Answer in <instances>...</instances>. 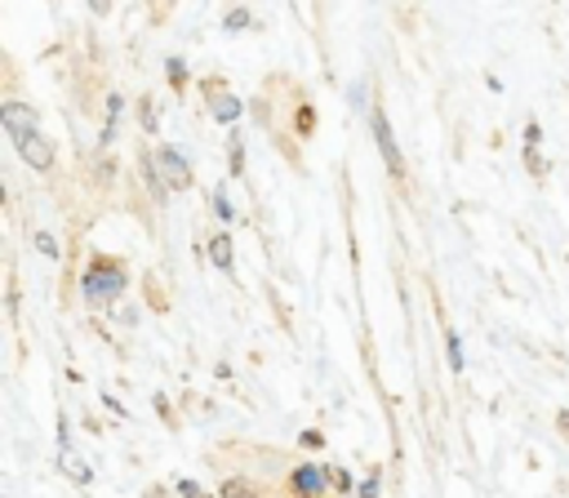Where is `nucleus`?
Wrapping results in <instances>:
<instances>
[{
  "label": "nucleus",
  "mask_w": 569,
  "mask_h": 498,
  "mask_svg": "<svg viewBox=\"0 0 569 498\" xmlns=\"http://www.w3.org/2000/svg\"><path fill=\"white\" fill-rule=\"evenodd\" d=\"M129 262L120 258V253H107V249H89V258H84V267H80V302L93 311V316H111L120 302H124V293H129Z\"/></svg>",
  "instance_id": "f257e3e1"
},
{
  "label": "nucleus",
  "mask_w": 569,
  "mask_h": 498,
  "mask_svg": "<svg viewBox=\"0 0 569 498\" xmlns=\"http://www.w3.org/2000/svg\"><path fill=\"white\" fill-rule=\"evenodd\" d=\"M369 133H373V147H378V156H382V165H387V178H391L405 196H413L409 160H405V151H400V142H396V129H391V120H387V107H382V89H378V84H373V107H369Z\"/></svg>",
  "instance_id": "f03ea898"
},
{
  "label": "nucleus",
  "mask_w": 569,
  "mask_h": 498,
  "mask_svg": "<svg viewBox=\"0 0 569 498\" xmlns=\"http://www.w3.org/2000/svg\"><path fill=\"white\" fill-rule=\"evenodd\" d=\"M80 182H84V191L93 196V205H107V200H116V191H120V182H124L120 156H116V151H93V156L84 160V173H80Z\"/></svg>",
  "instance_id": "7ed1b4c3"
},
{
  "label": "nucleus",
  "mask_w": 569,
  "mask_h": 498,
  "mask_svg": "<svg viewBox=\"0 0 569 498\" xmlns=\"http://www.w3.org/2000/svg\"><path fill=\"white\" fill-rule=\"evenodd\" d=\"M284 494L289 498H329L333 485H329V462H316V458H302L284 471Z\"/></svg>",
  "instance_id": "20e7f679"
},
{
  "label": "nucleus",
  "mask_w": 569,
  "mask_h": 498,
  "mask_svg": "<svg viewBox=\"0 0 569 498\" xmlns=\"http://www.w3.org/2000/svg\"><path fill=\"white\" fill-rule=\"evenodd\" d=\"M156 165H160V178L173 196H187L196 187V169H191L187 151H178L173 142H156Z\"/></svg>",
  "instance_id": "39448f33"
},
{
  "label": "nucleus",
  "mask_w": 569,
  "mask_h": 498,
  "mask_svg": "<svg viewBox=\"0 0 569 498\" xmlns=\"http://www.w3.org/2000/svg\"><path fill=\"white\" fill-rule=\"evenodd\" d=\"M0 124H4L9 142L18 147V142H27L31 133H40V111H36V102H27V98H0Z\"/></svg>",
  "instance_id": "423d86ee"
},
{
  "label": "nucleus",
  "mask_w": 569,
  "mask_h": 498,
  "mask_svg": "<svg viewBox=\"0 0 569 498\" xmlns=\"http://www.w3.org/2000/svg\"><path fill=\"white\" fill-rule=\"evenodd\" d=\"M13 151L22 156V165H27L31 173H40V178H53V173H58V142H53L44 129L31 133L27 142H18Z\"/></svg>",
  "instance_id": "0eeeda50"
},
{
  "label": "nucleus",
  "mask_w": 569,
  "mask_h": 498,
  "mask_svg": "<svg viewBox=\"0 0 569 498\" xmlns=\"http://www.w3.org/2000/svg\"><path fill=\"white\" fill-rule=\"evenodd\" d=\"M204 262H209L218 276L236 280V240H231V231H227V227L204 231Z\"/></svg>",
  "instance_id": "6e6552de"
},
{
  "label": "nucleus",
  "mask_w": 569,
  "mask_h": 498,
  "mask_svg": "<svg viewBox=\"0 0 569 498\" xmlns=\"http://www.w3.org/2000/svg\"><path fill=\"white\" fill-rule=\"evenodd\" d=\"M124 205H129V213L142 222V231L147 236H156V205H151V196L142 191V182H138V173H124Z\"/></svg>",
  "instance_id": "1a4fd4ad"
},
{
  "label": "nucleus",
  "mask_w": 569,
  "mask_h": 498,
  "mask_svg": "<svg viewBox=\"0 0 569 498\" xmlns=\"http://www.w3.org/2000/svg\"><path fill=\"white\" fill-rule=\"evenodd\" d=\"M133 124H138V138H147V142H156L160 138V102H156V93L151 89H142L138 98H133Z\"/></svg>",
  "instance_id": "9d476101"
},
{
  "label": "nucleus",
  "mask_w": 569,
  "mask_h": 498,
  "mask_svg": "<svg viewBox=\"0 0 569 498\" xmlns=\"http://www.w3.org/2000/svg\"><path fill=\"white\" fill-rule=\"evenodd\" d=\"M204 111H209V120H213V124H222V129L231 133V129H240V120H244L249 102H244L240 93H231V89H227V93H222V98H213Z\"/></svg>",
  "instance_id": "9b49d317"
},
{
  "label": "nucleus",
  "mask_w": 569,
  "mask_h": 498,
  "mask_svg": "<svg viewBox=\"0 0 569 498\" xmlns=\"http://www.w3.org/2000/svg\"><path fill=\"white\" fill-rule=\"evenodd\" d=\"M316 124H320V111H316V98H311L307 89H298V102H293V111H289V133H293L298 142H307V138L316 133Z\"/></svg>",
  "instance_id": "f8f14e48"
},
{
  "label": "nucleus",
  "mask_w": 569,
  "mask_h": 498,
  "mask_svg": "<svg viewBox=\"0 0 569 498\" xmlns=\"http://www.w3.org/2000/svg\"><path fill=\"white\" fill-rule=\"evenodd\" d=\"M213 494H218V498H267L271 489H267L258 476H249V471H231V476L218 480Z\"/></svg>",
  "instance_id": "ddd939ff"
},
{
  "label": "nucleus",
  "mask_w": 569,
  "mask_h": 498,
  "mask_svg": "<svg viewBox=\"0 0 569 498\" xmlns=\"http://www.w3.org/2000/svg\"><path fill=\"white\" fill-rule=\"evenodd\" d=\"M227 178H236V182L249 178V133L244 129L227 133Z\"/></svg>",
  "instance_id": "4468645a"
},
{
  "label": "nucleus",
  "mask_w": 569,
  "mask_h": 498,
  "mask_svg": "<svg viewBox=\"0 0 569 498\" xmlns=\"http://www.w3.org/2000/svg\"><path fill=\"white\" fill-rule=\"evenodd\" d=\"M142 307L151 316H169V307H173V298H169V289H164V280L156 271H142Z\"/></svg>",
  "instance_id": "2eb2a0df"
},
{
  "label": "nucleus",
  "mask_w": 569,
  "mask_h": 498,
  "mask_svg": "<svg viewBox=\"0 0 569 498\" xmlns=\"http://www.w3.org/2000/svg\"><path fill=\"white\" fill-rule=\"evenodd\" d=\"M164 84L173 89V98H178V102H182V98H187V89L196 84V76H191V67H187V58H182V53H169V58H164Z\"/></svg>",
  "instance_id": "dca6fc26"
},
{
  "label": "nucleus",
  "mask_w": 569,
  "mask_h": 498,
  "mask_svg": "<svg viewBox=\"0 0 569 498\" xmlns=\"http://www.w3.org/2000/svg\"><path fill=\"white\" fill-rule=\"evenodd\" d=\"M204 205H209V218H218V227H231V222L240 218V209L231 205L227 182H213V187H209V196H204Z\"/></svg>",
  "instance_id": "f3484780"
},
{
  "label": "nucleus",
  "mask_w": 569,
  "mask_h": 498,
  "mask_svg": "<svg viewBox=\"0 0 569 498\" xmlns=\"http://www.w3.org/2000/svg\"><path fill=\"white\" fill-rule=\"evenodd\" d=\"M440 342H445L449 374H453V378H462V369H467V356H462V333H458L449 320H440Z\"/></svg>",
  "instance_id": "a211bd4d"
},
{
  "label": "nucleus",
  "mask_w": 569,
  "mask_h": 498,
  "mask_svg": "<svg viewBox=\"0 0 569 498\" xmlns=\"http://www.w3.org/2000/svg\"><path fill=\"white\" fill-rule=\"evenodd\" d=\"M262 298H267V307H271V320H276V329L284 333V338H293V311H289V302L280 298V289L267 280L262 285Z\"/></svg>",
  "instance_id": "6ab92c4d"
},
{
  "label": "nucleus",
  "mask_w": 569,
  "mask_h": 498,
  "mask_svg": "<svg viewBox=\"0 0 569 498\" xmlns=\"http://www.w3.org/2000/svg\"><path fill=\"white\" fill-rule=\"evenodd\" d=\"M267 138H271V147L284 156V165H289L293 173H302V169H307V160H302V147H298V138H293L289 129H276V133H267Z\"/></svg>",
  "instance_id": "aec40b11"
},
{
  "label": "nucleus",
  "mask_w": 569,
  "mask_h": 498,
  "mask_svg": "<svg viewBox=\"0 0 569 498\" xmlns=\"http://www.w3.org/2000/svg\"><path fill=\"white\" fill-rule=\"evenodd\" d=\"M249 27H258V9H249V4H227V9H222V31L240 36V31H249Z\"/></svg>",
  "instance_id": "412c9836"
},
{
  "label": "nucleus",
  "mask_w": 569,
  "mask_h": 498,
  "mask_svg": "<svg viewBox=\"0 0 569 498\" xmlns=\"http://www.w3.org/2000/svg\"><path fill=\"white\" fill-rule=\"evenodd\" d=\"M249 120H253L262 133H276V129H280V124H276V107H271L267 93H253V98H249Z\"/></svg>",
  "instance_id": "4be33fe9"
},
{
  "label": "nucleus",
  "mask_w": 569,
  "mask_h": 498,
  "mask_svg": "<svg viewBox=\"0 0 569 498\" xmlns=\"http://www.w3.org/2000/svg\"><path fill=\"white\" fill-rule=\"evenodd\" d=\"M151 409H156V418L164 422V431H182V414L173 409V400H169V391H151Z\"/></svg>",
  "instance_id": "5701e85b"
},
{
  "label": "nucleus",
  "mask_w": 569,
  "mask_h": 498,
  "mask_svg": "<svg viewBox=\"0 0 569 498\" xmlns=\"http://www.w3.org/2000/svg\"><path fill=\"white\" fill-rule=\"evenodd\" d=\"M58 471L71 480V485H80V489H89L93 485V467L84 462V458H76V454H67V458H58Z\"/></svg>",
  "instance_id": "b1692460"
},
{
  "label": "nucleus",
  "mask_w": 569,
  "mask_h": 498,
  "mask_svg": "<svg viewBox=\"0 0 569 498\" xmlns=\"http://www.w3.org/2000/svg\"><path fill=\"white\" fill-rule=\"evenodd\" d=\"M31 245H36V253H40V258H49V262L67 258V249L58 245V236H53L49 227H36V231H31Z\"/></svg>",
  "instance_id": "393cba45"
},
{
  "label": "nucleus",
  "mask_w": 569,
  "mask_h": 498,
  "mask_svg": "<svg viewBox=\"0 0 569 498\" xmlns=\"http://www.w3.org/2000/svg\"><path fill=\"white\" fill-rule=\"evenodd\" d=\"M4 316H9V329H18V320H22V285H18L13 271L4 280Z\"/></svg>",
  "instance_id": "a878e982"
},
{
  "label": "nucleus",
  "mask_w": 569,
  "mask_h": 498,
  "mask_svg": "<svg viewBox=\"0 0 569 498\" xmlns=\"http://www.w3.org/2000/svg\"><path fill=\"white\" fill-rule=\"evenodd\" d=\"M387 494V485H382V462H369V471L360 476V485H356V498H382Z\"/></svg>",
  "instance_id": "bb28decb"
},
{
  "label": "nucleus",
  "mask_w": 569,
  "mask_h": 498,
  "mask_svg": "<svg viewBox=\"0 0 569 498\" xmlns=\"http://www.w3.org/2000/svg\"><path fill=\"white\" fill-rule=\"evenodd\" d=\"M196 89H200V98H204V107H209V102H213V98H222L231 84H227V76H222V71H209V76H200V80H196Z\"/></svg>",
  "instance_id": "cd10ccee"
},
{
  "label": "nucleus",
  "mask_w": 569,
  "mask_h": 498,
  "mask_svg": "<svg viewBox=\"0 0 569 498\" xmlns=\"http://www.w3.org/2000/svg\"><path fill=\"white\" fill-rule=\"evenodd\" d=\"M369 84H373V76H360V80H351V84H347V102H351V111H369V107H373Z\"/></svg>",
  "instance_id": "c85d7f7f"
},
{
  "label": "nucleus",
  "mask_w": 569,
  "mask_h": 498,
  "mask_svg": "<svg viewBox=\"0 0 569 498\" xmlns=\"http://www.w3.org/2000/svg\"><path fill=\"white\" fill-rule=\"evenodd\" d=\"M298 449L302 454H325L329 449V431L325 427H302L298 431Z\"/></svg>",
  "instance_id": "c756f323"
},
{
  "label": "nucleus",
  "mask_w": 569,
  "mask_h": 498,
  "mask_svg": "<svg viewBox=\"0 0 569 498\" xmlns=\"http://www.w3.org/2000/svg\"><path fill=\"white\" fill-rule=\"evenodd\" d=\"M329 485H333V494H338V498H356V485H360V480H356L347 467L329 462Z\"/></svg>",
  "instance_id": "7c9ffc66"
},
{
  "label": "nucleus",
  "mask_w": 569,
  "mask_h": 498,
  "mask_svg": "<svg viewBox=\"0 0 569 498\" xmlns=\"http://www.w3.org/2000/svg\"><path fill=\"white\" fill-rule=\"evenodd\" d=\"M53 436H58V458H67V454H71V418H67L62 405H58V414H53Z\"/></svg>",
  "instance_id": "2f4dec72"
},
{
  "label": "nucleus",
  "mask_w": 569,
  "mask_h": 498,
  "mask_svg": "<svg viewBox=\"0 0 569 498\" xmlns=\"http://www.w3.org/2000/svg\"><path fill=\"white\" fill-rule=\"evenodd\" d=\"M520 160H525V173H529L533 182H542V178H547V160H542V151H538V147H525V151H520Z\"/></svg>",
  "instance_id": "473e14b6"
},
{
  "label": "nucleus",
  "mask_w": 569,
  "mask_h": 498,
  "mask_svg": "<svg viewBox=\"0 0 569 498\" xmlns=\"http://www.w3.org/2000/svg\"><path fill=\"white\" fill-rule=\"evenodd\" d=\"M89 329H93V333H98V338H102V342H107L116 356H124V342L111 333V320H102V316H89Z\"/></svg>",
  "instance_id": "72a5a7b5"
},
{
  "label": "nucleus",
  "mask_w": 569,
  "mask_h": 498,
  "mask_svg": "<svg viewBox=\"0 0 569 498\" xmlns=\"http://www.w3.org/2000/svg\"><path fill=\"white\" fill-rule=\"evenodd\" d=\"M142 311H147V307H133V302H124V307H116V311H111V316H107V320H116V325H120V329H133V325H138V316H142Z\"/></svg>",
  "instance_id": "f704fd0d"
},
{
  "label": "nucleus",
  "mask_w": 569,
  "mask_h": 498,
  "mask_svg": "<svg viewBox=\"0 0 569 498\" xmlns=\"http://www.w3.org/2000/svg\"><path fill=\"white\" fill-rule=\"evenodd\" d=\"M102 409H107L111 418H120V422H129V405H124V400H120L116 391H107V387H102Z\"/></svg>",
  "instance_id": "c9c22d12"
},
{
  "label": "nucleus",
  "mask_w": 569,
  "mask_h": 498,
  "mask_svg": "<svg viewBox=\"0 0 569 498\" xmlns=\"http://www.w3.org/2000/svg\"><path fill=\"white\" fill-rule=\"evenodd\" d=\"M169 18H173V4H147V22L151 27H164Z\"/></svg>",
  "instance_id": "e433bc0d"
},
{
  "label": "nucleus",
  "mask_w": 569,
  "mask_h": 498,
  "mask_svg": "<svg viewBox=\"0 0 569 498\" xmlns=\"http://www.w3.org/2000/svg\"><path fill=\"white\" fill-rule=\"evenodd\" d=\"M525 147H542V120L538 116L525 120Z\"/></svg>",
  "instance_id": "4c0bfd02"
},
{
  "label": "nucleus",
  "mask_w": 569,
  "mask_h": 498,
  "mask_svg": "<svg viewBox=\"0 0 569 498\" xmlns=\"http://www.w3.org/2000/svg\"><path fill=\"white\" fill-rule=\"evenodd\" d=\"M142 498H178L169 480H156V485H142Z\"/></svg>",
  "instance_id": "58836bf2"
},
{
  "label": "nucleus",
  "mask_w": 569,
  "mask_h": 498,
  "mask_svg": "<svg viewBox=\"0 0 569 498\" xmlns=\"http://www.w3.org/2000/svg\"><path fill=\"white\" fill-rule=\"evenodd\" d=\"M84 9H89V18H111V13H116V4H111V0H107V4H102V0H89Z\"/></svg>",
  "instance_id": "ea45409f"
},
{
  "label": "nucleus",
  "mask_w": 569,
  "mask_h": 498,
  "mask_svg": "<svg viewBox=\"0 0 569 498\" xmlns=\"http://www.w3.org/2000/svg\"><path fill=\"white\" fill-rule=\"evenodd\" d=\"M551 422H556V431L569 440V405H565V409H556V418H551Z\"/></svg>",
  "instance_id": "a19ab883"
},
{
  "label": "nucleus",
  "mask_w": 569,
  "mask_h": 498,
  "mask_svg": "<svg viewBox=\"0 0 569 498\" xmlns=\"http://www.w3.org/2000/svg\"><path fill=\"white\" fill-rule=\"evenodd\" d=\"M213 374L227 382V378H231V360H227V356H218V360H213Z\"/></svg>",
  "instance_id": "79ce46f5"
}]
</instances>
